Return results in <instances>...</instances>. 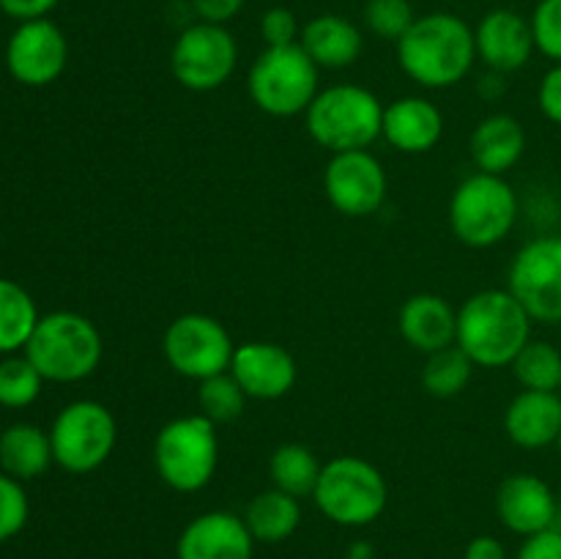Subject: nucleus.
Masks as SVG:
<instances>
[{
	"mask_svg": "<svg viewBox=\"0 0 561 559\" xmlns=\"http://www.w3.org/2000/svg\"><path fill=\"white\" fill-rule=\"evenodd\" d=\"M398 60L416 85L433 91L458 85L477 60L474 27L449 11L416 16L398 42Z\"/></svg>",
	"mask_w": 561,
	"mask_h": 559,
	"instance_id": "nucleus-1",
	"label": "nucleus"
},
{
	"mask_svg": "<svg viewBox=\"0 0 561 559\" xmlns=\"http://www.w3.org/2000/svg\"><path fill=\"white\" fill-rule=\"evenodd\" d=\"M531 340V316L507 288H485L458 310L455 343L477 367H510Z\"/></svg>",
	"mask_w": 561,
	"mask_h": 559,
	"instance_id": "nucleus-2",
	"label": "nucleus"
},
{
	"mask_svg": "<svg viewBox=\"0 0 561 559\" xmlns=\"http://www.w3.org/2000/svg\"><path fill=\"white\" fill-rule=\"evenodd\" d=\"M104 354L102 334L91 318L71 310L49 312L38 318L25 356L33 362L44 381H82L99 367Z\"/></svg>",
	"mask_w": 561,
	"mask_h": 559,
	"instance_id": "nucleus-3",
	"label": "nucleus"
},
{
	"mask_svg": "<svg viewBox=\"0 0 561 559\" xmlns=\"http://www.w3.org/2000/svg\"><path fill=\"white\" fill-rule=\"evenodd\" d=\"M305 124L312 140L327 151H367L381 137L383 104L370 88L343 82L318 91Z\"/></svg>",
	"mask_w": 561,
	"mask_h": 559,
	"instance_id": "nucleus-4",
	"label": "nucleus"
},
{
	"mask_svg": "<svg viewBox=\"0 0 561 559\" xmlns=\"http://www.w3.org/2000/svg\"><path fill=\"white\" fill-rule=\"evenodd\" d=\"M520 203L504 175L480 173L460 181L449 197V228L455 239L474 250H488L513 233Z\"/></svg>",
	"mask_w": 561,
	"mask_h": 559,
	"instance_id": "nucleus-5",
	"label": "nucleus"
},
{
	"mask_svg": "<svg viewBox=\"0 0 561 559\" xmlns=\"http://www.w3.org/2000/svg\"><path fill=\"white\" fill-rule=\"evenodd\" d=\"M312 502L337 526H370L389 504L387 477L359 455H337L323 464Z\"/></svg>",
	"mask_w": 561,
	"mask_h": 559,
	"instance_id": "nucleus-6",
	"label": "nucleus"
},
{
	"mask_svg": "<svg viewBox=\"0 0 561 559\" xmlns=\"http://www.w3.org/2000/svg\"><path fill=\"white\" fill-rule=\"evenodd\" d=\"M153 466L168 488L179 493L203 491L219 466L217 422L203 414L175 417L153 438Z\"/></svg>",
	"mask_w": 561,
	"mask_h": 559,
	"instance_id": "nucleus-7",
	"label": "nucleus"
},
{
	"mask_svg": "<svg viewBox=\"0 0 561 559\" xmlns=\"http://www.w3.org/2000/svg\"><path fill=\"white\" fill-rule=\"evenodd\" d=\"M318 66L301 44L266 47L247 75L252 104L272 118H294L307 113L318 96Z\"/></svg>",
	"mask_w": 561,
	"mask_h": 559,
	"instance_id": "nucleus-8",
	"label": "nucleus"
},
{
	"mask_svg": "<svg viewBox=\"0 0 561 559\" xmlns=\"http://www.w3.org/2000/svg\"><path fill=\"white\" fill-rule=\"evenodd\" d=\"M53 458L69 475H88L107 464L118 442V422L99 400H75L64 406L49 427Z\"/></svg>",
	"mask_w": 561,
	"mask_h": 559,
	"instance_id": "nucleus-9",
	"label": "nucleus"
},
{
	"mask_svg": "<svg viewBox=\"0 0 561 559\" xmlns=\"http://www.w3.org/2000/svg\"><path fill=\"white\" fill-rule=\"evenodd\" d=\"M162 354L179 376L206 381L230 370L236 343L222 321L206 312H184L162 334Z\"/></svg>",
	"mask_w": 561,
	"mask_h": 559,
	"instance_id": "nucleus-10",
	"label": "nucleus"
},
{
	"mask_svg": "<svg viewBox=\"0 0 561 559\" xmlns=\"http://www.w3.org/2000/svg\"><path fill=\"white\" fill-rule=\"evenodd\" d=\"M239 66V44L225 25L195 22L179 33L170 53V71L195 93L222 88Z\"/></svg>",
	"mask_w": 561,
	"mask_h": 559,
	"instance_id": "nucleus-11",
	"label": "nucleus"
},
{
	"mask_svg": "<svg viewBox=\"0 0 561 559\" xmlns=\"http://www.w3.org/2000/svg\"><path fill=\"white\" fill-rule=\"evenodd\" d=\"M507 290L531 321L561 323V236H537L515 252Z\"/></svg>",
	"mask_w": 561,
	"mask_h": 559,
	"instance_id": "nucleus-12",
	"label": "nucleus"
},
{
	"mask_svg": "<svg viewBox=\"0 0 561 559\" xmlns=\"http://www.w3.org/2000/svg\"><path fill=\"white\" fill-rule=\"evenodd\" d=\"M387 170L370 151L332 153L323 170V192L345 217H370L387 201Z\"/></svg>",
	"mask_w": 561,
	"mask_h": 559,
	"instance_id": "nucleus-13",
	"label": "nucleus"
},
{
	"mask_svg": "<svg viewBox=\"0 0 561 559\" xmlns=\"http://www.w3.org/2000/svg\"><path fill=\"white\" fill-rule=\"evenodd\" d=\"M69 60V44L53 20L20 22L5 47V66L22 85L44 88L58 80Z\"/></svg>",
	"mask_w": 561,
	"mask_h": 559,
	"instance_id": "nucleus-14",
	"label": "nucleus"
},
{
	"mask_svg": "<svg viewBox=\"0 0 561 559\" xmlns=\"http://www.w3.org/2000/svg\"><path fill=\"white\" fill-rule=\"evenodd\" d=\"M230 376L239 381L247 398L279 400L294 389L299 367H296L294 354L283 345L250 340V343L236 345Z\"/></svg>",
	"mask_w": 561,
	"mask_h": 559,
	"instance_id": "nucleus-15",
	"label": "nucleus"
},
{
	"mask_svg": "<svg viewBox=\"0 0 561 559\" xmlns=\"http://www.w3.org/2000/svg\"><path fill=\"white\" fill-rule=\"evenodd\" d=\"M255 537L247 529L244 515L211 510L181 529L175 543L179 559H252Z\"/></svg>",
	"mask_w": 561,
	"mask_h": 559,
	"instance_id": "nucleus-16",
	"label": "nucleus"
},
{
	"mask_svg": "<svg viewBox=\"0 0 561 559\" xmlns=\"http://www.w3.org/2000/svg\"><path fill=\"white\" fill-rule=\"evenodd\" d=\"M496 515L510 532L520 537L540 535L557 526L559 504L542 477L518 471L504 477L496 491Z\"/></svg>",
	"mask_w": 561,
	"mask_h": 559,
	"instance_id": "nucleus-17",
	"label": "nucleus"
},
{
	"mask_svg": "<svg viewBox=\"0 0 561 559\" xmlns=\"http://www.w3.org/2000/svg\"><path fill=\"white\" fill-rule=\"evenodd\" d=\"M477 58L499 75H513L524 69L535 53L531 22L513 9L488 11L474 27Z\"/></svg>",
	"mask_w": 561,
	"mask_h": 559,
	"instance_id": "nucleus-18",
	"label": "nucleus"
},
{
	"mask_svg": "<svg viewBox=\"0 0 561 559\" xmlns=\"http://www.w3.org/2000/svg\"><path fill=\"white\" fill-rule=\"evenodd\" d=\"M444 135V115L431 99L403 96L383 107L381 137L400 153H427Z\"/></svg>",
	"mask_w": 561,
	"mask_h": 559,
	"instance_id": "nucleus-19",
	"label": "nucleus"
},
{
	"mask_svg": "<svg viewBox=\"0 0 561 559\" xmlns=\"http://www.w3.org/2000/svg\"><path fill=\"white\" fill-rule=\"evenodd\" d=\"M398 327L411 349L433 354L458 340V310L438 294H414L400 307Z\"/></svg>",
	"mask_w": 561,
	"mask_h": 559,
	"instance_id": "nucleus-20",
	"label": "nucleus"
},
{
	"mask_svg": "<svg viewBox=\"0 0 561 559\" xmlns=\"http://www.w3.org/2000/svg\"><path fill=\"white\" fill-rule=\"evenodd\" d=\"M504 431L510 442L524 449H542L557 444L561 433V395L524 389L504 411Z\"/></svg>",
	"mask_w": 561,
	"mask_h": 559,
	"instance_id": "nucleus-21",
	"label": "nucleus"
},
{
	"mask_svg": "<svg viewBox=\"0 0 561 559\" xmlns=\"http://www.w3.org/2000/svg\"><path fill=\"white\" fill-rule=\"evenodd\" d=\"M471 162L480 173L504 175L524 159L526 129L515 115L493 113L474 126L469 140Z\"/></svg>",
	"mask_w": 561,
	"mask_h": 559,
	"instance_id": "nucleus-22",
	"label": "nucleus"
},
{
	"mask_svg": "<svg viewBox=\"0 0 561 559\" xmlns=\"http://www.w3.org/2000/svg\"><path fill=\"white\" fill-rule=\"evenodd\" d=\"M299 44L316 60L318 69H348L365 49V36L345 16L321 14L301 27Z\"/></svg>",
	"mask_w": 561,
	"mask_h": 559,
	"instance_id": "nucleus-23",
	"label": "nucleus"
},
{
	"mask_svg": "<svg viewBox=\"0 0 561 559\" xmlns=\"http://www.w3.org/2000/svg\"><path fill=\"white\" fill-rule=\"evenodd\" d=\"M53 442L49 433L31 422H16L5 427L0 436V466L5 475L16 480H33L42 477L53 464Z\"/></svg>",
	"mask_w": 561,
	"mask_h": 559,
	"instance_id": "nucleus-24",
	"label": "nucleus"
},
{
	"mask_svg": "<svg viewBox=\"0 0 561 559\" xmlns=\"http://www.w3.org/2000/svg\"><path fill=\"white\" fill-rule=\"evenodd\" d=\"M244 524L252 532L255 543H283L299 529L301 504L290 493L279 488L257 493L244 510Z\"/></svg>",
	"mask_w": 561,
	"mask_h": 559,
	"instance_id": "nucleus-25",
	"label": "nucleus"
},
{
	"mask_svg": "<svg viewBox=\"0 0 561 559\" xmlns=\"http://www.w3.org/2000/svg\"><path fill=\"white\" fill-rule=\"evenodd\" d=\"M323 466L318 464L316 453L305 444H279L277 449L268 458V477H272V486L279 491L290 493L296 499L312 497L318 486V477H321Z\"/></svg>",
	"mask_w": 561,
	"mask_h": 559,
	"instance_id": "nucleus-26",
	"label": "nucleus"
},
{
	"mask_svg": "<svg viewBox=\"0 0 561 559\" xmlns=\"http://www.w3.org/2000/svg\"><path fill=\"white\" fill-rule=\"evenodd\" d=\"M38 318L33 296L14 280H0V354L25 349Z\"/></svg>",
	"mask_w": 561,
	"mask_h": 559,
	"instance_id": "nucleus-27",
	"label": "nucleus"
},
{
	"mask_svg": "<svg viewBox=\"0 0 561 559\" xmlns=\"http://www.w3.org/2000/svg\"><path fill=\"white\" fill-rule=\"evenodd\" d=\"M474 367L471 356L458 343L447 345V349L427 354L425 367H422V387L433 398H455L471 384Z\"/></svg>",
	"mask_w": 561,
	"mask_h": 559,
	"instance_id": "nucleus-28",
	"label": "nucleus"
},
{
	"mask_svg": "<svg viewBox=\"0 0 561 559\" xmlns=\"http://www.w3.org/2000/svg\"><path fill=\"white\" fill-rule=\"evenodd\" d=\"M515 381L535 392H559L561 387V351L546 340H529L513 360Z\"/></svg>",
	"mask_w": 561,
	"mask_h": 559,
	"instance_id": "nucleus-29",
	"label": "nucleus"
},
{
	"mask_svg": "<svg viewBox=\"0 0 561 559\" xmlns=\"http://www.w3.org/2000/svg\"><path fill=\"white\" fill-rule=\"evenodd\" d=\"M197 403H201V414L219 425V422H233L244 414L247 395L228 370L201 381V389H197Z\"/></svg>",
	"mask_w": 561,
	"mask_h": 559,
	"instance_id": "nucleus-30",
	"label": "nucleus"
},
{
	"mask_svg": "<svg viewBox=\"0 0 561 559\" xmlns=\"http://www.w3.org/2000/svg\"><path fill=\"white\" fill-rule=\"evenodd\" d=\"M44 376L27 356H9L0 362V406L25 409L42 392Z\"/></svg>",
	"mask_w": 561,
	"mask_h": 559,
	"instance_id": "nucleus-31",
	"label": "nucleus"
},
{
	"mask_svg": "<svg viewBox=\"0 0 561 559\" xmlns=\"http://www.w3.org/2000/svg\"><path fill=\"white\" fill-rule=\"evenodd\" d=\"M416 22L411 0H367L365 3V25L383 42H394L409 33Z\"/></svg>",
	"mask_w": 561,
	"mask_h": 559,
	"instance_id": "nucleus-32",
	"label": "nucleus"
},
{
	"mask_svg": "<svg viewBox=\"0 0 561 559\" xmlns=\"http://www.w3.org/2000/svg\"><path fill=\"white\" fill-rule=\"evenodd\" d=\"M27 515H31V504H27L25 488L16 477L0 471V543L20 535L27 524Z\"/></svg>",
	"mask_w": 561,
	"mask_h": 559,
	"instance_id": "nucleus-33",
	"label": "nucleus"
},
{
	"mask_svg": "<svg viewBox=\"0 0 561 559\" xmlns=\"http://www.w3.org/2000/svg\"><path fill=\"white\" fill-rule=\"evenodd\" d=\"M529 22L537 53L561 64V0H540Z\"/></svg>",
	"mask_w": 561,
	"mask_h": 559,
	"instance_id": "nucleus-34",
	"label": "nucleus"
},
{
	"mask_svg": "<svg viewBox=\"0 0 561 559\" xmlns=\"http://www.w3.org/2000/svg\"><path fill=\"white\" fill-rule=\"evenodd\" d=\"M261 36L266 42V47H290V44H299V20L285 5H274V9H268L261 16Z\"/></svg>",
	"mask_w": 561,
	"mask_h": 559,
	"instance_id": "nucleus-35",
	"label": "nucleus"
},
{
	"mask_svg": "<svg viewBox=\"0 0 561 559\" xmlns=\"http://www.w3.org/2000/svg\"><path fill=\"white\" fill-rule=\"evenodd\" d=\"M537 104L551 124L561 126V64H553V69H548L542 77Z\"/></svg>",
	"mask_w": 561,
	"mask_h": 559,
	"instance_id": "nucleus-36",
	"label": "nucleus"
},
{
	"mask_svg": "<svg viewBox=\"0 0 561 559\" xmlns=\"http://www.w3.org/2000/svg\"><path fill=\"white\" fill-rule=\"evenodd\" d=\"M515 559H561V529H546L540 535L524 537Z\"/></svg>",
	"mask_w": 561,
	"mask_h": 559,
	"instance_id": "nucleus-37",
	"label": "nucleus"
},
{
	"mask_svg": "<svg viewBox=\"0 0 561 559\" xmlns=\"http://www.w3.org/2000/svg\"><path fill=\"white\" fill-rule=\"evenodd\" d=\"M190 3L201 22H211V25H228L244 9V0H190Z\"/></svg>",
	"mask_w": 561,
	"mask_h": 559,
	"instance_id": "nucleus-38",
	"label": "nucleus"
},
{
	"mask_svg": "<svg viewBox=\"0 0 561 559\" xmlns=\"http://www.w3.org/2000/svg\"><path fill=\"white\" fill-rule=\"evenodd\" d=\"M58 3L60 0H0V9H3V14H9L11 20L31 22L44 20Z\"/></svg>",
	"mask_w": 561,
	"mask_h": 559,
	"instance_id": "nucleus-39",
	"label": "nucleus"
},
{
	"mask_svg": "<svg viewBox=\"0 0 561 559\" xmlns=\"http://www.w3.org/2000/svg\"><path fill=\"white\" fill-rule=\"evenodd\" d=\"M463 559H507V551H504V543L499 537L480 535L474 540H469Z\"/></svg>",
	"mask_w": 561,
	"mask_h": 559,
	"instance_id": "nucleus-40",
	"label": "nucleus"
},
{
	"mask_svg": "<svg viewBox=\"0 0 561 559\" xmlns=\"http://www.w3.org/2000/svg\"><path fill=\"white\" fill-rule=\"evenodd\" d=\"M373 557H376V548H373L367 540H356L354 546L348 548V557L345 559H373Z\"/></svg>",
	"mask_w": 561,
	"mask_h": 559,
	"instance_id": "nucleus-41",
	"label": "nucleus"
},
{
	"mask_svg": "<svg viewBox=\"0 0 561 559\" xmlns=\"http://www.w3.org/2000/svg\"><path fill=\"white\" fill-rule=\"evenodd\" d=\"M557 449H559V455H561V433H559V438H557Z\"/></svg>",
	"mask_w": 561,
	"mask_h": 559,
	"instance_id": "nucleus-42",
	"label": "nucleus"
},
{
	"mask_svg": "<svg viewBox=\"0 0 561 559\" xmlns=\"http://www.w3.org/2000/svg\"><path fill=\"white\" fill-rule=\"evenodd\" d=\"M559 395H561V387H559Z\"/></svg>",
	"mask_w": 561,
	"mask_h": 559,
	"instance_id": "nucleus-43",
	"label": "nucleus"
}]
</instances>
